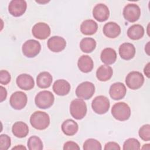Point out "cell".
Here are the masks:
<instances>
[{"instance_id":"74e56055","label":"cell","mask_w":150,"mask_h":150,"mask_svg":"<svg viewBox=\"0 0 150 150\" xmlns=\"http://www.w3.org/2000/svg\"><path fill=\"white\" fill-rule=\"evenodd\" d=\"M149 65H150V63H148L146 64V65L145 66V67H144V72L145 73V74L146 75V76L148 77V78H149V76H150V71H149Z\"/></svg>"},{"instance_id":"4316f807","label":"cell","mask_w":150,"mask_h":150,"mask_svg":"<svg viewBox=\"0 0 150 150\" xmlns=\"http://www.w3.org/2000/svg\"><path fill=\"white\" fill-rule=\"evenodd\" d=\"M144 29L139 24H135L130 26L127 30L128 37L134 40H139L144 35Z\"/></svg>"},{"instance_id":"d4e9b609","label":"cell","mask_w":150,"mask_h":150,"mask_svg":"<svg viewBox=\"0 0 150 150\" xmlns=\"http://www.w3.org/2000/svg\"><path fill=\"white\" fill-rule=\"evenodd\" d=\"M113 74V70L111 66L102 65L98 68L96 71V77L101 81L109 80Z\"/></svg>"},{"instance_id":"836d02e7","label":"cell","mask_w":150,"mask_h":150,"mask_svg":"<svg viewBox=\"0 0 150 150\" xmlns=\"http://www.w3.org/2000/svg\"><path fill=\"white\" fill-rule=\"evenodd\" d=\"M11 79L10 73L4 70H2L0 71V83L1 84L6 85L8 84Z\"/></svg>"},{"instance_id":"e575fe53","label":"cell","mask_w":150,"mask_h":150,"mask_svg":"<svg viewBox=\"0 0 150 150\" xmlns=\"http://www.w3.org/2000/svg\"><path fill=\"white\" fill-rule=\"evenodd\" d=\"M64 150H79L80 148L78 144L73 141H67L63 145Z\"/></svg>"},{"instance_id":"7402d4cb","label":"cell","mask_w":150,"mask_h":150,"mask_svg":"<svg viewBox=\"0 0 150 150\" xmlns=\"http://www.w3.org/2000/svg\"><path fill=\"white\" fill-rule=\"evenodd\" d=\"M61 128L63 132L66 135L73 136L78 131L79 125L73 120L67 119L62 123Z\"/></svg>"},{"instance_id":"9a60e30c","label":"cell","mask_w":150,"mask_h":150,"mask_svg":"<svg viewBox=\"0 0 150 150\" xmlns=\"http://www.w3.org/2000/svg\"><path fill=\"white\" fill-rule=\"evenodd\" d=\"M126 93L127 88L121 82H117L112 84L109 90L110 96L114 100H119L123 98Z\"/></svg>"},{"instance_id":"d6a6232c","label":"cell","mask_w":150,"mask_h":150,"mask_svg":"<svg viewBox=\"0 0 150 150\" xmlns=\"http://www.w3.org/2000/svg\"><path fill=\"white\" fill-rule=\"evenodd\" d=\"M11 144V138L6 134L0 135V150H7Z\"/></svg>"},{"instance_id":"4dcf8cb0","label":"cell","mask_w":150,"mask_h":150,"mask_svg":"<svg viewBox=\"0 0 150 150\" xmlns=\"http://www.w3.org/2000/svg\"><path fill=\"white\" fill-rule=\"evenodd\" d=\"M140 149V143L138 139L131 138L127 139L124 143L123 149L124 150H138Z\"/></svg>"},{"instance_id":"44dd1931","label":"cell","mask_w":150,"mask_h":150,"mask_svg":"<svg viewBox=\"0 0 150 150\" xmlns=\"http://www.w3.org/2000/svg\"><path fill=\"white\" fill-rule=\"evenodd\" d=\"M12 131L14 136L19 138H22L28 134L29 127L26 123L22 121H17L12 125Z\"/></svg>"},{"instance_id":"f35d334b","label":"cell","mask_w":150,"mask_h":150,"mask_svg":"<svg viewBox=\"0 0 150 150\" xmlns=\"http://www.w3.org/2000/svg\"><path fill=\"white\" fill-rule=\"evenodd\" d=\"M12 150H13V149H26V148L22 145H16V146L12 148Z\"/></svg>"},{"instance_id":"603a6c76","label":"cell","mask_w":150,"mask_h":150,"mask_svg":"<svg viewBox=\"0 0 150 150\" xmlns=\"http://www.w3.org/2000/svg\"><path fill=\"white\" fill-rule=\"evenodd\" d=\"M97 23L92 19L85 20L80 25V31L85 35H92L97 32Z\"/></svg>"},{"instance_id":"d590c367","label":"cell","mask_w":150,"mask_h":150,"mask_svg":"<svg viewBox=\"0 0 150 150\" xmlns=\"http://www.w3.org/2000/svg\"><path fill=\"white\" fill-rule=\"evenodd\" d=\"M104 149L105 150H120L121 148L118 144L115 142H108L105 145Z\"/></svg>"},{"instance_id":"7a4b0ae2","label":"cell","mask_w":150,"mask_h":150,"mask_svg":"<svg viewBox=\"0 0 150 150\" xmlns=\"http://www.w3.org/2000/svg\"><path fill=\"white\" fill-rule=\"evenodd\" d=\"M111 114L115 119L118 121H126L130 117L131 109L127 104L124 102H119L112 105Z\"/></svg>"},{"instance_id":"9c48e42d","label":"cell","mask_w":150,"mask_h":150,"mask_svg":"<svg viewBox=\"0 0 150 150\" xmlns=\"http://www.w3.org/2000/svg\"><path fill=\"white\" fill-rule=\"evenodd\" d=\"M28 98L26 94L21 91L13 93L10 97L9 103L11 106L15 110H20L23 109L27 104Z\"/></svg>"},{"instance_id":"e0dca14e","label":"cell","mask_w":150,"mask_h":150,"mask_svg":"<svg viewBox=\"0 0 150 150\" xmlns=\"http://www.w3.org/2000/svg\"><path fill=\"white\" fill-rule=\"evenodd\" d=\"M53 91L58 96H63L67 95L70 91V83L64 79L57 80L53 85Z\"/></svg>"},{"instance_id":"cb8c5ba5","label":"cell","mask_w":150,"mask_h":150,"mask_svg":"<svg viewBox=\"0 0 150 150\" xmlns=\"http://www.w3.org/2000/svg\"><path fill=\"white\" fill-rule=\"evenodd\" d=\"M100 59L101 61L107 65L114 63L117 59V53L114 49L107 47L103 49L101 53Z\"/></svg>"},{"instance_id":"8d00e7d4","label":"cell","mask_w":150,"mask_h":150,"mask_svg":"<svg viewBox=\"0 0 150 150\" xmlns=\"http://www.w3.org/2000/svg\"><path fill=\"white\" fill-rule=\"evenodd\" d=\"M0 101L2 102L6 99L7 96V91L6 89L2 86L0 87Z\"/></svg>"},{"instance_id":"5b68a950","label":"cell","mask_w":150,"mask_h":150,"mask_svg":"<svg viewBox=\"0 0 150 150\" xmlns=\"http://www.w3.org/2000/svg\"><path fill=\"white\" fill-rule=\"evenodd\" d=\"M95 92V86L90 81H84L80 83L76 88V94L79 98L88 100L91 98Z\"/></svg>"},{"instance_id":"277c9868","label":"cell","mask_w":150,"mask_h":150,"mask_svg":"<svg viewBox=\"0 0 150 150\" xmlns=\"http://www.w3.org/2000/svg\"><path fill=\"white\" fill-rule=\"evenodd\" d=\"M71 115L76 120H81L86 115L87 105L83 100L76 98L73 100L70 105Z\"/></svg>"},{"instance_id":"ab89813d","label":"cell","mask_w":150,"mask_h":150,"mask_svg":"<svg viewBox=\"0 0 150 150\" xmlns=\"http://www.w3.org/2000/svg\"><path fill=\"white\" fill-rule=\"evenodd\" d=\"M149 42H148L147 43V44L146 45L145 47V52H146V53H147L148 55H149Z\"/></svg>"},{"instance_id":"ba28073f","label":"cell","mask_w":150,"mask_h":150,"mask_svg":"<svg viewBox=\"0 0 150 150\" xmlns=\"http://www.w3.org/2000/svg\"><path fill=\"white\" fill-rule=\"evenodd\" d=\"M144 83V77L139 71H132L129 72L126 78L125 83L128 88L132 90H137L142 87Z\"/></svg>"},{"instance_id":"83f0119b","label":"cell","mask_w":150,"mask_h":150,"mask_svg":"<svg viewBox=\"0 0 150 150\" xmlns=\"http://www.w3.org/2000/svg\"><path fill=\"white\" fill-rule=\"evenodd\" d=\"M96 47V42L91 38H84L80 43V49L84 53H91L95 49Z\"/></svg>"},{"instance_id":"5bb4252c","label":"cell","mask_w":150,"mask_h":150,"mask_svg":"<svg viewBox=\"0 0 150 150\" xmlns=\"http://www.w3.org/2000/svg\"><path fill=\"white\" fill-rule=\"evenodd\" d=\"M93 16L98 22H103L107 21L110 16L108 8L103 4H97L93 9Z\"/></svg>"},{"instance_id":"ffe728a7","label":"cell","mask_w":150,"mask_h":150,"mask_svg":"<svg viewBox=\"0 0 150 150\" xmlns=\"http://www.w3.org/2000/svg\"><path fill=\"white\" fill-rule=\"evenodd\" d=\"M77 66L79 70L83 73L90 72L94 67L93 59L88 55H82L77 62Z\"/></svg>"},{"instance_id":"3957f363","label":"cell","mask_w":150,"mask_h":150,"mask_svg":"<svg viewBox=\"0 0 150 150\" xmlns=\"http://www.w3.org/2000/svg\"><path fill=\"white\" fill-rule=\"evenodd\" d=\"M54 97L52 92L43 90L39 92L35 98L36 105L40 109L50 108L54 103Z\"/></svg>"},{"instance_id":"f1b7e54d","label":"cell","mask_w":150,"mask_h":150,"mask_svg":"<svg viewBox=\"0 0 150 150\" xmlns=\"http://www.w3.org/2000/svg\"><path fill=\"white\" fill-rule=\"evenodd\" d=\"M27 145L29 150H42L43 148L42 140L37 136L30 137L28 139Z\"/></svg>"},{"instance_id":"4fadbf2b","label":"cell","mask_w":150,"mask_h":150,"mask_svg":"<svg viewBox=\"0 0 150 150\" xmlns=\"http://www.w3.org/2000/svg\"><path fill=\"white\" fill-rule=\"evenodd\" d=\"M49 50L53 52H60L64 49L66 46V40L59 36H54L50 38L47 42Z\"/></svg>"},{"instance_id":"52a82bcc","label":"cell","mask_w":150,"mask_h":150,"mask_svg":"<svg viewBox=\"0 0 150 150\" xmlns=\"http://www.w3.org/2000/svg\"><path fill=\"white\" fill-rule=\"evenodd\" d=\"M110 103L108 98L104 96L96 97L91 103V107L94 112L98 114L106 113L110 108Z\"/></svg>"},{"instance_id":"7c38bea8","label":"cell","mask_w":150,"mask_h":150,"mask_svg":"<svg viewBox=\"0 0 150 150\" xmlns=\"http://www.w3.org/2000/svg\"><path fill=\"white\" fill-rule=\"evenodd\" d=\"M50 28L49 26L44 22L36 23L32 29L33 36L38 39L44 40L47 38L50 35Z\"/></svg>"},{"instance_id":"6da1fadb","label":"cell","mask_w":150,"mask_h":150,"mask_svg":"<svg viewBox=\"0 0 150 150\" xmlns=\"http://www.w3.org/2000/svg\"><path fill=\"white\" fill-rule=\"evenodd\" d=\"M30 123L36 129H45L50 124L49 115L45 112L41 111H35L30 117Z\"/></svg>"},{"instance_id":"ac0fdd59","label":"cell","mask_w":150,"mask_h":150,"mask_svg":"<svg viewBox=\"0 0 150 150\" xmlns=\"http://www.w3.org/2000/svg\"><path fill=\"white\" fill-rule=\"evenodd\" d=\"M119 54L122 59L131 60L135 54V48L132 43H124L119 47Z\"/></svg>"},{"instance_id":"2e32d148","label":"cell","mask_w":150,"mask_h":150,"mask_svg":"<svg viewBox=\"0 0 150 150\" xmlns=\"http://www.w3.org/2000/svg\"><path fill=\"white\" fill-rule=\"evenodd\" d=\"M17 86L22 90H30L35 86V81L33 77L28 74H21L19 75L16 80Z\"/></svg>"},{"instance_id":"8fae6325","label":"cell","mask_w":150,"mask_h":150,"mask_svg":"<svg viewBox=\"0 0 150 150\" xmlns=\"http://www.w3.org/2000/svg\"><path fill=\"white\" fill-rule=\"evenodd\" d=\"M26 8V2L23 0H12L8 5L9 13L15 17H19L23 15Z\"/></svg>"},{"instance_id":"1f68e13d","label":"cell","mask_w":150,"mask_h":150,"mask_svg":"<svg viewBox=\"0 0 150 150\" xmlns=\"http://www.w3.org/2000/svg\"><path fill=\"white\" fill-rule=\"evenodd\" d=\"M138 134L141 139L144 141H149L150 140V125H142L139 129Z\"/></svg>"},{"instance_id":"f546056e","label":"cell","mask_w":150,"mask_h":150,"mask_svg":"<svg viewBox=\"0 0 150 150\" xmlns=\"http://www.w3.org/2000/svg\"><path fill=\"white\" fill-rule=\"evenodd\" d=\"M83 148L84 150H101L102 147L98 141L93 138H90L84 142Z\"/></svg>"},{"instance_id":"8992f818","label":"cell","mask_w":150,"mask_h":150,"mask_svg":"<svg viewBox=\"0 0 150 150\" xmlns=\"http://www.w3.org/2000/svg\"><path fill=\"white\" fill-rule=\"evenodd\" d=\"M41 50L40 43L34 39L26 40L22 45V50L25 56L29 58H33L36 56Z\"/></svg>"},{"instance_id":"60d3db41","label":"cell","mask_w":150,"mask_h":150,"mask_svg":"<svg viewBox=\"0 0 150 150\" xmlns=\"http://www.w3.org/2000/svg\"><path fill=\"white\" fill-rule=\"evenodd\" d=\"M150 148V146H149V144H145L144 145V146L142 147L141 149H149Z\"/></svg>"},{"instance_id":"30bf717a","label":"cell","mask_w":150,"mask_h":150,"mask_svg":"<svg viewBox=\"0 0 150 150\" xmlns=\"http://www.w3.org/2000/svg\"><path fill=\"white\" fill-rule=\"evenodd\" d=\"M123 16L127 21L135 22L141 16L140 8L135 4H128L123 9Z\"/></svg>"},{"instance_id":"d6986e66","label":"cell","mask_w":150,"mask_h":150,"mask_svg":"<svg viewBox=\"0 0 150 150\" xmlns=\"http://www.w3.org/2000/svg\"><path fill=\"white\" fill-rule=\"evenodd\" d=\"M105 36L109 38H115L121 33V28L115 22H109L105 23L103 29Z\"/></svg>"},{"instance_id":"484cf974","label":"cell","mask_w":150,"mask_h":150,"mask_svg":"<svg viewBox=\"0 0 150 150\" xmlns=\"http://www.w3.org/2000/svg\"><path fill=\"white\" fill-rule=\"evenodd\" d=\"M53 81L52 75L47 71L40 73L36 77L37 86L41 88H46L50 86Z\"/></svg>"}]
</instances>
